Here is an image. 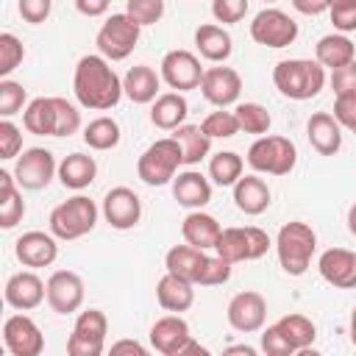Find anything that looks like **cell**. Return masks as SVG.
I'll return each instance as SVG.
<instances>
[{"label":"cell","mask_w":356,"mask_h":356,"mask_svg":"<svg viewBox=\"0 0 356 356\" xmlns=\"http://www.w3.org/2000/svg\"><path fill=\"white\" fill-rule=\"evenodd\" d=\"M200 95L217 108L234 106L242 95V75L234 67H209L200 81Z\"/></svg>","instance_id":"18"},{"label":"cell","mask_w":356,"mask_h":356,"mask_svg":"<svg viewBox=\"0 0 356 356\" xmlns=\"http://www.w3.org/2000/svg\"><path fill=\"white\" fill-rule=\"evenodd\" d=\"M203 72L206 70L200 67V58L189 50H170L161 58V81L175 92L197 89L203 81Z\"/></svg>","instance_id":"14"},{"label":"cell","mask_w":356,"mask_h":356,"mask_svg":"<svg viewBox=\"0 0 356 356\" xmlns=\"http://www.w3.org/2000/svg\"><path fill=\"white\" fill-rule=\"evenodd\" d=\"M225 353H245V356H256V348H253V345H231V348H225Z\"/></svg>","instance_id":"56"},{"label":"cell","mask_w":356,"mask_h":356,"mask_svg":"<svg viewBox=\"0 0 356 356\" xmlns=\"http://www.w3.org/2000/svg\"><path fill=\"white\" fill-rule=\"evenodd\" d=\"M75 100L92 111H108L122 100V78L114 72L111 61L100 53L81 56L72 75Z\"/></svg>","instance_id":"1"},{"label":"cell","mask_w":356,"mask_h":356,"mask_svg":"<svg viewBox=\"0 0 356 356\" xmlns=\"http://www.w3.org/2000/svg\"><path fill=\"white\" fill-rule=\"evenodd\" d=\"M106 222L117 231H131L134 225H139L142 220V200L134 189L128 186H114L106 192L103 206H100Z\"/></svg>","instance_id":"16"},{"label":"cell","mask_w":356,"mask_h":356,"mask_svg":"<svg viewBox=\"0 0 356 356\" xmlns=\"http://www.w3.org/2000/svg\"><path fill=\"white\" fill-rule=\"evenodd\" d=\"M28 100V92L22 83L11 81V78H0V117H14L22 111Z\"/></svg>","instance_id":"43"},{"label":"cell","mask_w":356,"mask_h":356,"mask_svg":"<svg viewBox=\"0 0 356 356\" xmlns=\"http://www.w3.org/2000/svg\"><path fill=\"white\" fill-rule=\"evenodd\" d=\"M334 117L339 120L342 128H348L350 134H356V95L334 97Z\"/></svg>","instance_id":"52"},{"label":"cell","mask_w":356,"mask_h":356,"mask_svg":"<svg viewBox=\"0 0 356 356\" xmlns=\"http://www.w3.org/2000/svg\"><path fill=\"white\" fill-rule=\"evenodd\" d=\"M242 170H245V161L234 150H220L209 159V178L217 186H234L242 178Z\"/></svg>","instance_id":"38"},{"label":"cell","mask_w":356,"mask_h":356,"mask_svg":"<svg viewBox=\"0 0 356 356\" xmlns=\"http://www.w3.org/2000/svg\"><path fill=\"white\" fill-rule=\"evenodd\" d=\"M328 17H331V22H334V28H337L339 33L356 31V0L331 3V6H328Z\"/></svg>","instance_id":"47"},{"label":"cell","mask_w":356,"mask_h":356,"mask_svg":"<svg viewBox=\"0 0 356 356\" xmlns=\"http://www.w3.org/2000/svg\"><path fill=\"white\" fill-rule=\"evenodd\" d=\"M6 303L17 312H31L36 306H42V300H47V281H42L33 270H22L14 273L6 281Z\"/></svg>","instance_id":"19"},{"label":"cell","mask_w":356,"mask_h":356,"mask_svg":"<svg viewBox=\"0 0 356 356\" xmlns=\"http://www.w3.org/2000/svg\"><path fill=\"white\" fill-rule=\"evenodd\" d=\"M314 58L325 67V70H339L345 64H350L356 58V47L348 39V33H325L320 36V42L314 44Z\"/></svg>","instance_id":"31"},{"label":"cell","mask_w":356,"mask_h":356,"mask_svg":"<svg viewBox=\"0 0 356 356\" xmlns=\"http://www.w3.org/2000/svg\"><path fill=\"white\" fill-rule=\"evenodd\" d=\"M3 342L11 356H39L44 350V334L28 314H11L3 323Z\"/></svg>","instance_id":"17"},{"label":"cell","mask_w":356,"mask_h":356,"mask_svg":"<svg viewBox=\"0 0 356 356\" xmlns=\"http://www.w3.org/2000/svg\"><path fill=\"white\" fill-rule=\"evenodd\" d=\"M78 128H81V111L70 100L56 97V136H72Z\"/></svg>","instance_id":"44"},{"label":"cell","mask_w":356,"mask_h":356,"mask_svg":"<svg viewBox=\"0 0 356 356\" xmlns=\"http://www.w3.org/2000/svg\"><path fill=\"white\" fill-rule=\"evenodd\" d=\"M225 317H228V325L239 334H256L264 328V320H267V300L261 292H253V289H245V292H236L231 300H228V309H225Z\"/></svg>","instance_id":"13"},{"label":"cell","mask_w":356,"mask_h":356,"mask_svg":"<svg viewBox=\"0 0 356 356\" xmlns=\"http://www.w3.org/2000/svg\"><path fill=\"white\" fill-rule=\"evenodd\" d=\"M22 153V131L11 122V117L0 120V159H17Z\"/></svg>","instance_id":"45"},{"label":"cell","mask_w":356,"mask_h":356,"mask_svg":"<svg viewBox=\"0 0 356 356\" xmlns=\"http://www.w3.org/2000/svg\"><path fill=\"white\" fill-rule=\"evenodd\" d=\"M220 234H222L220 222H217L211 214H206L203 209H192V211L184 217V222H181V236H184V242H189V245H195V248H200V250H214Z\"/></svg>","instance_id":"28"},{"label":"cell","mask_w":356,"mask_h":356,"mask_svg":"<svg viewBox=\"0 0 356 356\" xmlns=\"http://www.w3.org/2000/svg\"><path fill=\"white\" fill-rule=\"evenodd\" d=\"M195 47L197 53L206 58V61H214V64H222L231 53H234V39L231 33L222 28V25H214V22H206L195 31Z\"/></svg>","instance_id":"29"},{"label":"cell","mask_w":356,"mask_h":356,"mask_svg":"<svg viewBox=\"0 0 356 356\" xmlns=\"http://www.w3.org/2000/svg\"><path fill=\"white\" fill-rule=\"evenodd\" d=\"M348 231L356 236V203L348 209Z\"/></svg>","instance_id":"57"},{"label":"cell","mask_w":356,"mask_h":356,"mask_svg":"<svg viewBox=\"0 0 356 356\" xmlns=\"http://www.w3.org/2000/svg\"><path fill=\"white\" fill-rule=\"evenodd\" d=\"M86 286L83 278L72 270H56L47 278V306L56 314H75L83 306Z\"/></svg>","instance_id":"15"},{"label":"cell","mask_w":356,"mask_h":356,"mask_svg":"<svg viewBox=\"0 0 356 356\" xmlns=\"http://www.w3.org/2000/svg\"><path fill=\"white\" fill-rule=\"evenodd\" d=\"M209 259L211 256L206 250H200V248H195V245L186 242V245H172L167 250L164 267H167V273H175L181 278L192 281L195 286H200V281L206 275V267H209Z\"/></svg>","instance_id":"22"},{"label":"cell","mask_w":356,"mask_h":356,"mask_svg":"<svg viewBox=\"0 0 356 356\" xmlns=\"http://www.w3.org/2000/svg\"><path fill=\"white\" fill-rule=\"evenodd\" d=\"M111 353H136V356H147V348L139 345L136 339H120V342H111Z\"/></svg>","instance_id":"55"},{"label":"cell","mask_w":356,"mask_h":356,"mask_svg":"<svg viewBox=\"0 0 356 356\" xmlns=\"http://www.w3.org/2000/svg\"><path fill=\"white\" fill-rule=\"evenodd\" d=\"M306 136L320 156H337L342 147V125L331 111H314L306 122Z\"/></svg>","instance_id":"23"},{"label":"cell","mask_w":356,"mask_h":356,"mask_svg":"<svg viewBox=\"0 0 356 356\" xmlns=\"http://www.w3.org/2000/svg\"><path fill=\"white\" fill-rule=\"evenodd\" d=\"M331 3H342V0H328V6H331Z\"/></svg>","instance_id":"59"},{"label":"cell","mask_w":356,"mask_h":356,"mask_svg":"<svg viewBox=\"0 0 356 356\" xmlns=\"http://www.w3.org/2000/svg\"><path fill=\"white\" fill-rule=\"evenodd\" d=\"M348 334H350V342L356 345V306H353V312H350V328H348Z\"/></svg>","instance_id":"58"},{"label":"cell","mask_w":356,"mask_h":356,"mask_svg":"<svg viewBox=\"0 0 356 356\" xmlns=\"http://www.w3.org/2000/svg\"><path fill=\"white\" fill-rule=\"evenodd\" d=\"M200 128L211 136V139H231L239 134V120L234 111H225V108H217L211 114H206V120L200 122Z\"/></svg>","instance_id":"40"},{"label":"cell","mask_w":356,"mask_h":356,"mask_svg":"<svg viewBox=\"0 0 356 356\" xmlns=\"http://www.w3.org/2000/svg\"><path fill=\"white\" fill-rule=\"evenodd\" d=\"M25 58V44L14 33H0V78H8Z\"/></svg>","instance_id":"41"},{"label":"cell","mask_w":356,"mask_h":356,"mask_svg":"<svg viewBox=\"0 0 356 356\" xmlns=\"http://www.w3.org/2000/svg\"><path fill=\"white\" fill-rule=\"evenodd\" d=\"M122 139V131H120V122L111 120V117H95L83 125V142L92 147V150H114Z\"/></svg>","instance_id":"37"},{"label":"cell","mask_w":356,"mask_h":356,"mask_svg":"<svg viewBox=\"0 0 356 356\" xmlns=\"http://www.w3.org/2000/svg\"><path fill=\"white\" fill-rule=\"evenodd\" d=\"M331 89H334V97L356 95V58L339 70H331Z\"/></svg>","instance_id":"49"},{"label":"cell","mask_w":356,"mask_h":356,"mask_svg":"<svg viewBox=\"0 0 356 356\" xmlns=\"http://www.w3.org/2000/svg\"><path fill=\"white\" fill-rule=\"evenodd\" d=\"M172 197L184 209H203L211 200V184L203 172L197 170H184L172 178Z\"/></svg>","instance_id":"25"},{"label":"cell","mask_w":356,"mask_h":356,"mask_svg":"<svg viewBox=\"0 0 356 356\" xmlns=\"http://www.w3.org/2000/svg\"><path fill=\"white\" fill-rule=\"evenodd\" d=\"M14 253L17 259L31 267V270H39V267H50L56 259H58V242L53 234H44V231H25L17 242H14Z\"/></svg>","instance_id":"21"},{"label":"cell","mask_w":356,"mask_h":356,"mask_svg":"<svg viewBox=\"0 0 356 356\" xmlns=\"http://www.w3.org/2000/svg\"><path fill=\"white\" fill-rule=\"evenodd\" d=\"M314 250H317V234L303 220H292L278 228L275 253H278V264L286 275H295V278L303 275L312 264Z\"/></svg>","instance_id":"3"},{"label":"cell","mask_w":356,"mask_h":356,"mask_svg":"<svg viewBox=\"0 0 356 356\" xmlns=\"http://www.w3.org/2000/svg\"><path fill=\"white\" fill-rule=\"evenodd\" d=\"M17 186L19 184H17L14 172L0 170V228H6V231L19 225L25 217V200Z\"/></svg>","instance_id":"33"},{"label":"cell","mask_w":356,"mask_h":356,"mask_svg":"<svg viewBox=\"0 0 356 356\" xmlns=\"http://www.w3.org/2000/svg\"><path fill=\"white\" fill-rule=\"evenodd\" d=\"M317 270L334 289H356V250L328 248L317 259Z\"/></svg>","instance_id":"20"},{"label":"cell","mask_w":356,"mask_h":356,"mask_svg":"<svg viewBox=\"0 0 356 356\" xmlns=\"http://www.w3.org/2000/svg\"><path fill=\"white\" fill-rule=\"evenodd\" d=\"M22 125L36 136H56V97H33L22 111Z\"/></svg>","instance_id":"35"},{"label":"cell","mask_w":356,"mask_h":356,"mask_svg":"<svg viewBox=\"0 0 356 356\" xmlns=\"http://www.w3.org/2000/svg\"><path fill=\"white\" fill-rule=\"evenodd\" d=\"M97 178V161L86 153H70L58 161V181L67 186V189H86L92 181Z\"/></svg>","instance_id":"32"},{"label":"cell","mask_w":356,"mask_h":356,"mask_svg":"<svg viewBox=\"0 0 356 356\" xmlns=\"http://www.w3.org/2000/svg\"><path fill=\"white\" fill-rule=\"evenodd\" d=\"M56 175H58V164H56V156L47 147H28L14 161V178H17L19 189L39 192Z\"/></svg>","instance_id":"12"},{"label":"cell","mask_w":356,"mask_h":356,"mask_svg":"<svg viewBox=\"0 0 356 356\" xmlns=\"http://www.w3.org/2000/svg\"><path fill=\"white\" fill-rule=\"evenodd\" d=\"M275 325H278V331L286 337V342L295 348V353H300V350L312 348V342L317 339V325H314L306 314H298V312L284 314Z\"/></svg>","instance_id":"36"},{"label":"cell","mask_w":356,"mask_h":356,"mask_svg":"<svg viewBox=\"0 0 356 356\" xmlns=\"http://www.w3.org/2000/svg\"><path fill=\"white\" fill-rule=\"evenodd\" d=\"M292 8L306 17H317V14L328 11V0H292Z\"/></svg>","instance_id":"54"},{"label":"cell","mask_w":356,"mask_h":356,"mask_svg":"<svg viewBox=\"0 0 356 356\" xmlns=\"http://www.w3.org/2000/svg\"><path fill=\"white\" fill-rule=\"evenodd\" d=\"M248 14V0H211V17L222 25H234L245 19Z\"/></svg>","instance_id":"46"},{"label":"cell","mask_w":356,"mask_h":356,"mask_svg":"<svg viewBox=\"0 0 356 356\" xmlns=\"http://www.w3.org/2000/svg\"><path fill=\"white\" fill-rule=\"evenodd\" d=\"M186 114H189V103L184 92H164L150 106V122L161 131H175L178 125L186 122Z\"/></svg>","instance_id":"30"},{"label":"cell","mask_w":356,"mask_h":356,"mask_svg":"<svg viewBox=\"0 0 356 356\" xmlns=\"http://www.w3.org/2000/svg\"><path fill=\"white\" fill-rule=\"evenodd\" d=\"M234 114H236V120H239V131H245V134L264 136V134L270 131V125H273V117H270V111H267L261 103H250V100L236 103Z\"/></svg>","instance_id":"39"},{"label":"cell","mask_w":356,"mask_h":356,"mask_svg":"<svg viewBox=\"0 0 356 356\" xmlns=\"http://www.w3.org/2000/svg\"><path fill=\"white\" fill-rule=\"evenodd\" d=\"M298 150L286 136L264 134L248 147V164L264 175H289L295 170Z\"/></svg>","instance_id":"8"},{"label":"cell","mask_w":356,"mask_h":356,"mask_svg":"<svg viewBox=\"0 0 356 356\" xmlns=\"http://www.w3.org/2000/svg\"><path fill=\"white\" fill-rule=\"evenodd\" d=\"M261 350L267 356H292L295 353V348L286 342V337L278 331L275 323L267 325V328H261Z\"/></svg>","instance_id":"48"},{"label":"cell","mask_w":356,"mask_h":356,"mask_svg":"<svg viewBox=\"0 0 356 356\" xmlns=\"http://www.w3.org/2000/svg\"><path fill=\"white\" fill-rule=\"evenodd\" d=\"M97 206L95 200H89L86 195H75L64 203H58L53 211H50V234L61 242H72V239H81L86 236L95 222H97Z\"/></svg>","instance_id":"5"},{"label":"cell","mask_w":356,"mask_h":356,"mask_svg":"<svg viewBox=\"0 0 356 356\" xmlns=\"http://www.w3.org/2000/svg\"><path fill=\"white\" fill-rule=\"evenodd\" d=\"M106 334H108V317L100 309H83L75 317L72 334L67 339L70 356H100L106 350Z\"/></svg>","instance_id":"10"},{"label":"cell","mask_w":356,"mask_h":356,"mask_svg":"<svg viewBox=\"0 0 356 356\" xmlns=\"http://www.w3.org/2000/svg\"><path fill=\"white\" fill-rule=\"evenodd\" d=\"M250 39L261 47H289L298 39V22L281 8H261L250 22Z\"/></svg>","instance_id":"11"},{"label":"cell","mask_w":356,"mask_h":356,"mask_svg":"<svg viewBox=\"0 0 356 356\" xmlns=\"http://www.w3.org/2000/svg\"><path fill=\"white\" fill-rule=\"evenodd\" d=\"M108 6H111V0H75L78 14H83V17H103L108 11Z\"/></svg>","instance_id":"53"},{"label":"cell","mask_w":356,"mask_h":356,"mask_svg":"<svg viewBox=\"0 0 356 356\" xmlns=\"http://www.w3.org/2000/svg\"><path fill=\"white\" fill-rule=\"evenodd\" d=\"M150 345L161 356H192V353L206 356L209 353V348L195 342V337L189 331V323L181 314H175V312L159 317L150 325Z\"/></svg>","instance_id":"6"},{"label":"cell","mask_w":356,"mask_h":356,"mask_svg":"<svg viewBox=\"0 0 356 356\" xmlns=\"http://www.w3.org/2000/svg\"><path fill=\"white\" fill-rule=\"evenodd\" d=\"M231 261H225L222 256H211L209 259V267H206V275H203V281H200V286H220V284H225L228 278H231Z\"/></svg>","instance_id":"51"},{"label":"cell","mask_w":356,"mask_h":356,"mask_svg":"<svg viewBox=\"0 0 356 356\" xmlns=\"http://www.w3.org/2000/svg\"><path fill=\"white\" fill-rule=\"evenodd\" d=\"M17 8H19V17H22L25 22L42 25V22L50 17V11H53V0H19Z\"/></svg>","instance_id":"50"},{"label":"cell","mask_w":356,"mask_h":356,"mask_svg":"<svg viewBox=\"0 0 356 356\" xmlns=\"http://www.w3.org/2000/svg\"><path fill=\"white\" fill-rule=\"evenodd\" d=\"M159 89H161V72H156L153 67L147 64H136L125 72L122 78V92L131 103H153L159 97Z\"/></svg>","instance_id":"27"},{"label":"cell","mask_w":356,"mask_h":356,"mask_svg":"<svg viewBox=\"0 0 356 356\" xmlns=\"http://www.w3.org/2000/svg\"><path fill=\"white\" fill-rule=\"evenodd\" d=\"M270 200H273V192H270L267 181L259 178V175H242L234 184V206L242 214L259 217V214H264L270 209Z\"/></svg>","instance_id":"24"},{"label":"cell","mask_w":356,"mask_h":356,"mask_svg":"<svg viewBox=\"0 0 356 356\" xmlns=\"http://www.w3.org/2000/svg\"><path fill=\"white\" fill-rule=\"evenodd\" d=\"M172 139L181 145V153H184V164H186V167L200 164V161L211 153V136H209L200 125L184 122V125H178V128L172 131Z\"/></svg>","instance_id":"34"},{"label":"cell","mask_w":356,"mask_h":356,"mask_svg":"<svg viewBox=\"0 0 356 356\" xmlns=\"http://www.w3.org/2000/svg\"><path fill=\"white\" fill-rule=\"evenodd\" d=\"M181 164H184L181 145L172 136H164L145 147V153L136 161V175L147 186H164V184H172Z\"/></svg>","instance_id":"4"},{"label":"cell","mask_w":356,"mask_h":356,"mask_svg":"<svg viewBox=\"0 0 356 356\" xmlns=\"http://www.w3.org/2000/svg\"><path fill=\"white\" fill-rule=\"evenodd\" d=\"M164 8H167L164 0H125V14H128L134 22H139L142 28L161 22Z\"/></svg>","instance_id":"42"},{"label":"cell","mask_w":356,"mask_h":356,"mask_svg":"<svg viewBox=\"0 0 356 356\" xmlns=\"http://www.w3.org/2000/svg\"><path fill=\"white\" fill-rule=\"evenodd\" d=\"M139 36H142L139 22H134L128 14H111L100 25L95 44H97V53L106 56L108 61H122L134 53V47L139 44Z\"/></svg>","instance_id":"9"},{"label":"cell","mask_w":356,"mask_h":356,"mask_svg":"<svg viewBox=\"0 0 356 356\" xmlns=\"http://www.w3.org/2000/svg\"><path fill=\"white\" fill-rule=\"evenodd\" d=\"M270 245L273 242H270L267 231H261L259 225H245V228L231 225V228H222V234L214 245V253L231 264H239V261L261 259L270 250Z\"/></svg>","instance_id":"7"},{"label":"cell","mask_w":356,"mask_h":356,"mask_svg":"<svg viewBox=\"0 0 356 356\" xmlns=\"http://www.w3.org/2000/svg\"><path fill=\"white\" fill-rule=\"evenodd\" d=\"M273 83L289 100H312L325 86V67L317 58H284L273 67Z\"/></svg>","instance_id":"2"},{"label":"cell","mask_w":356,"mask_h":356,"mask_svg":"<svg viewBox=\"0 0 356 356\" xmlns=\"http://www.w3.org/2000/svg\"><path fill=\"white\" fill-rule=\"evenodd\" d=\"M264 3H275V0H264Z\"/></svg>","instance_id":"60"},{"label":"cell","mask_w":356,"mask_h":356,"mask_svg":"<svg viewBox=\"0 0 356 356\" xmlns=\"http://www.w3.org/2000/svg\"><path fill=\"white\" fill-rule=\"evenodd\" d=\"M156 300L164 312L181 314V312L192 309V303H195V284L175 273H164L156 284Z\"/></svg>","instance_id":"26"}]
</instances>
